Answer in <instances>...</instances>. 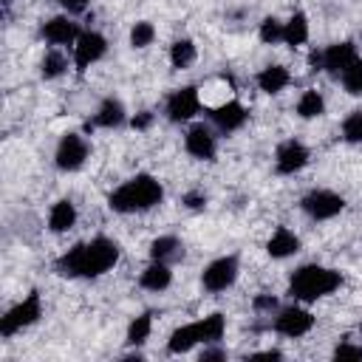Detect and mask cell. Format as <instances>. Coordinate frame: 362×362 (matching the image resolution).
I'll list each match as a JSON object with an SVG mask.
<instances>
[{
    "mask_svg": "<svg viewBox=\"0 0 362 362\" xmlns=\"http://www.w3.org/2000/svg\"><path fill=\"white\" fill-rule=\"evenodd\" d=\"M79 34H82V28H79L68 14L51 17V20H45V23H42V28H40V37H42L48 45H54V48L74 45V42L79 40Z\"/></svg>",
    "mask_w": 362,
    "mask_h": 362,
    "instance_id": "14",
    "label": "cell"
},
{
    "mask_svg": "<svg viewBox=\"0 0 362 362\" xmlns=\"http://www.w3.org/2000/svg\"><path fill=\"white\" fill-rule=\"evenodd\" d=\"M300 209L311 221H331L345 209V198L334 189H311L300 198Z\"/></svg>",
    "mask_w": 362,
    "mask_h": 362,
    "instance_id": "7",
    "label": "cell"
},
{
    "mask_svg": "<svg viewBox=\"0 0 362 362\" xmlns=\"http://www.w3.org/2000/svg\"><path fill=\"white\" fill-rule=\"evenodd\" d=\"M65 71H68V57L62 54V48L45 51V57L40 59V76L42 79H59Z\"/></svg>",
    "mask_w": 362,
    "mask_h": 362,
    "instance_id": "27",
    "label": "cell"
},
{
    "mask_svg": "<svg viewBox=\"0 0 362 362\" xmlns=\"http://www.w3.org/2000/svg\"><path fill=\"white\" fill-rule=\"evenodd\" d=\"M170 283H173V266L161 263V260H150L139 274V286L147 291H156V294L170 288Z\"/></svg>",
    "mask_w": 362,
    "mask_h": 362,
    "instance_id": "20",
    "label": "cell"
},
{
    "mask_svg": "<svg viewBox=\"0 0 362 362\" xmlns=\"http://www.w3.org/2000/svg\"><path fill=\"white\" fill-rule=\"evenodd\" d=\"M164 201V187L156 175L150 173H136L124 184H119L107 195V206L119 215H133V212H150Z\"/></svg>",
    "mask_w": 362,
    "mask_h": 362,
    "instance_id": "2",
    "label": "cell"
},
{
    "mask_svg": "<svg viewBox=\"0 0 362 362\" xmlns=\"http://www.w3.org/2000/svg\"><path fill=\"white\" fill-rule=\"evenodd\" d=\"M331 356L334 359H362V345H354V342L342 339V342H337V348H334Z\"/></svg>",
    "mask_w": 362,
    "mask_h": 362,
    "instance_id": "34",
    "label": "cell"
},
{
    "mask_svg": "<svg viewBox=\"0 0 362 362\" xmlns=\"http://www.w3.org/2000/svg\"><path fill=\"white\" fill-rule=\"evenodd\" d=\"M359 337H362V322H359Z\"/></svg>",
    "mask_w": 362,
    "mask_h": 362,
    "instance_id": "42",
    "label": "cell"
},
{
    "mask_svg": "<svg viewBox=\"0 0 362 362\" xmlns=\"http://www.w3.org/2000/svg\"><path fill=\"white\" fill-rule=\"evenodd\" d=\"M195 57H198V48H195V42H192L189 37H178V40L170 45V65H173L175 71L189 68V65L195 62Z\"/></svg>",
    "mask_w": 362,
    "mask_h": 362,
    "instance_id": "25",
    "label": "cell"
},
{
    "mask_svg": "<svg viewBox=\"0 0 362 362\" xmlns=\"http://www.w3.org/2000/svg\"><path fill=\"white\" fill-rule=\"evenodd\" d=\"M42 317V297L37 288H31L20 303H14L3 317H0V337L8 339L14 334H20L23 328H31L34 322H40Z\"/></svg>",
    "mask_w": 362,
    "mask_h": 362,
    "instance_id": "4",
    "label": "cell"
},
{
    "mask_svg": "<svg viewBox=\"0 0 362 362\" xmlns=\"http://www.w3.org/2000/svg\"><path fill=\"white\" fill-rule=\"evenodd\" d=\"M201 328H204V345L206 342H221L226 334V317L221 311H212L206 317H201Z\"/></svg>",
    "mask_w": 362,
    "mask_h": 362,
    "instance_id": "28",
    "label": "cell"
},
{
    "mask_svg": "<svg viewBox=\"0 0 362 362\" xmlns=\"http://www.w3.org/2000/svg\"><path fill=\"white\" fill-rule=\"evenodd\" d=\"M204 342V328H201V320H195V322H184V325H178L173 334H170V339H167V354H173V356H178V354H189L195 345H201Z\"/></svg>",
    "mask_w": 362,
    "mask_h": 362,
    "instance_id": "17",
    "label": "cell"
},
{
    "mask_svg": "<svg viewBox=\"0 0 362 362\" xmlns=\"http://www.w3.org/2000/svg\"><path fill=\"white\" fill-rule=\"evenodd\" d=\"M54 3H59L68 14H82V11L88 8V3H90V0H54Z\"/></svg>",
    "mask_w": 362,
    "mask_h": 362,
    "instance_id": "38",
    "label": "cell"
},
{
    "mask_svg": "<svg viewBox=\"0 0 362 362\" xmlns=\"http://www.w3.org/2000/svg\"><path fill=\"white\" fill-rule=\"evenodd\" d=\"M209 359H226V351L218 348V342H206L201 351V362H209Z\"/></svg>",
    "mask_w": 362,
    "mask_h": 362,
    "instance_id": "36",
    "label": "cell"
},
{
    "mask_svg": "<svg viewBox=\"0 0 362 362\" xmlns=\"http://www.w3.org/2000/svg\"><path fill=\"white\" fill-rule=\"evenodd\" d=\"M342 139L348 144H362V110H351L342 119Z\"/></svg>",
    "mask_w": 362,
    "mask_h": 362,
    "instance_id": "31",
    "label": "cell"
},
{
    "mask_svg": "<svg viewBox=\"0 0 362 362\" xmlns=\"http://www.w3.org/2000/svg\"><path fill=\"white\" fill-rule=\"evenodd\" d=\"M356 57L359 54H356V45L354 42H348V40L345 42H331V45L322 48V71L339 76Z\"/></svg>",
    "mask_w": 362,
    "mask_h": 362,
    "instance_id": "16",
    "label": "cell"
},
{
    "mask_svg": "<svg viewBox=\"0 0 362 362\" xmlns=\"http://www.w3.org/2000/svg\"><path fill=\"white\" fill-rule=\"evenodd\" d=\"M76 218H79L76 204H74L71 198H59V201L51 206V212H48V229H51L54 235H65V232H71V229L76 226Z\"/></svg>",
    "mask_w": 362,
    "mask_h": 362,
    "instance_id": "19",
    "label": "cell"
},
{
    "mask_svg": "<svg viewBox=\"0 0 362 362\" xmlns=\"http://www.w3.org/2000/svg\"><path fill=\"white\" fill-rule=\"evenodd\" d=\"M150 334H153V311H141L139 317L130 320L127 334H124V342L130 348H139V345H144L150 339Z\"/></svg>",
    "mask_w": 362,
    "mask_h": 362,
    "instance_id": "24",
    "label": "cell"
},
{
    "mask_svg": "<svg viewBox=\"0 0 362 362\" xmlns=\"http://www.w3.org/2000/svg\"><path fill=\"white\" fill-rule=\"evenodd\" d=\"M249 359H283V354L274 351V348H269V351H255V354H249Z\"/></svg>",
    "mask_w": 362,
    "mask_h": 362,
    "instance_id": "39",
    "label": "cell"
},
{
    "mask_svg": "<svg viewBox=\"0 0 362 362\" xmlns=\"http://www.w3.org/2000/svg\"><path fill=\"white\" fill-rule=\"evenodd\" d=\"M339 82H342L345 93H351V96H362V57H356V59L339 74Z\"/></svg>",
    "mask_w": 362,
    "mask_h": 362,
    "instance_id": "29",
    "label": "cell"
},
{
    "mask_svg": "<svg viewBox=\"0 0 362 362\" xmlns=\"http://www.w3.org/2000/svg\"><path fill=\"white\" fill-rule=\"evenodd\" d=\"M153 40H156V25L153 23H147V20L133 23V28H130V45L133 48H147V45H153Z\"/></svg>",
    "mask_w": 362,
    "mask_h": 362,
    "instance_id": "30",
    "label": "cell"
},
{
    "mask_svg": "<svg viewBox=\"0 0 362 362\" xmlns=\"http://www.w3.org/2000/svg\"><path fill=\"white\" fill-rule=\"evenodd\" d=\"M294 110H297V116H300V119H320V116L325 113V99H322V93H320V90L308 88V90H303V93H300V99H297Z\"/></svg>",
    "mask_w": 362,
    "mask_h": 362,
    "instance_id": "26",
    "label": "cell"
},
{
    "mask_svg": "<svg viewBox=\"0 0 362 362\" xmlns=\"http://www.w3.org/2000/svg\"><path fill=\"white\" fill-rule=\"evenodd\" d=\"M238 274H240V260H238V255H223V257H215V260L201 272V286H204L206 291L218 294V291L232 288L235 280H238Z\"/></svg>",
    "mask_w": 362,
    "mask_h": 362,
    "instance_id": "6",
    "label": "cell"
},
{
    "mask_svg": "<svg viewBox=\"0 0 362 362\" xmlns=\"http://www.w3.org/2000/svg\"><path fill=\"white\" fill-rule=\"evenodd\" d=\"M272 328L280 334V337H288V339H297V337H305L311 328H314V314L300 305L297 300L291 305H283L274 311V320H272Z\"/></svg>",
    "mask_w": 362,
    "mask_h": 362,
    "instance_id": "5",
    "label": "cell"
},
{
    "mask_svg": "<svg viewBox=\"0 0 362 362\" xmlns=\"http://www.w3.org/2000/svg\"><path fill=\"white\" fill-rule=\"evenodd\" d=\"M252 308H255V311H260V314L274 317V311L280 308V303H277V297H274V294H257V297L252 300Z\"/></svg>",
    "mask_w": 362,
    "mask_h": 362,
    "instance_id": "33",
    "label": "cell"
},
{
    "mask_svg": "<svg viewBox=\"0 0 362 362\" xmlns=\"http://www.w3.org/2000/svg\"><path fill=\"white\" fill-rule=\"evenodd\" d=\"M107 54V40L99 31H82L74 42V68L76 74H85L90 65H96Z\"/></svg>",
    "mask_w": 362,
    "mask_h": 362,
    "instance_id": "10",
    "label": "cell"
},
{
    "mask_svg": "<svg viewBox=\"0 0 362 362\" xmlns=\"http://www.w3.org/2000/svg\"><path fill=\"white\" fill-rule=\"evenodd\" d=\"M3 6H6V8H8V6H11V0H3Z\"/></svg>",
    "mask_w": 362,
    "mask_h": 362,
    "instance_id": "41",
    "label": "cell"
},
{
    "mask_svg": "<svg viewBox=\"0 0 362 362\" xmlns=\"http://www.w3.org/2000/svg\"><path fill=\"white\" fill-rule=\"evenodd\" d=\"M246 119H249V110H246L238 99H226V102L209 107V122H212L215 130L223 133V136L240 130V127L246 124Z\"/></svg>",
    "mask_w": 362,
    "mask_h": 362,
    "instance_id": "13",
    "label": "cell"
},
{
    "mask_svg": "<svg viewBox=\"0 0 362 362\" xmlns=\"http://www.w3.org/2000/svg\"><path fill=\"white\" fill-rule=\"evenodd\" d=\"M308 161H311V150H308L303 141H297V139H286V141H280L277 150H274V170H277L280 175H294V173H300Z\"/></svg>",
    "mask_w": 362,
    "mask_h": 362,
    "instance_id": "12",
    "label": "cell"
},
{
    "mask_svg": "<svg viewBox=\"0 0 362 362\" xmlns=\"http://www.w3.org/2000/svg\"><path fill=\"white\" fill-rule=\"evenodd\" d=\"M184 150L192 158H198V161H212L215 153H218V136H215V130L209 124H204V122L189 124L187 133H184Z\"/></svg>",
    "mask_w": 362,
    "mask_h": 362,
    "instance_id": "11",
    "label": "cell"
},
{
    "mask_svg": "<svg viewBox=\"0 0 362 362\" xmlns=\"http://www.w3.org/2000/svg\"><path fill=\"white\" fill-rule=\"evenodd\" d=\"M297 252H300V238L288 226H277L272 232V238L266 240V255L274 257V260H286V257H291Z\"/></svg>",
    "mask_w": 362,
    "mask_h": 362,
    "instance_id": "18",
    "label": "cell"
},
{
    "mask_svg": "<svg viewBox=\"0 0 362 362\" xmlns=\"http://www.w3.org/2000/svg\"><path fill=\"white\" fill-rule=\"evenodd\" d=\"M255 82H257V88H260L263 93L277 96V93H283V90L288 88L291 74H288V68H286V65H266V68H260V71H257Z\"/></svg>",
    "mask_w": 362,
    "mask_h": 362,
    "instance_id": "21",
    "label": "cell"
},
{
    "mask_svg": "<svg viewBox=\"0 0 362 362\" xmlns=\"http://www.w3.org/2000/svg\"><path fill=\"white\" fill-rule=\"evenodd\" d=\"M184 257V243L175 235H161L150 243V260H161V263H178Z\"/></svg>",
    "mask_w": 362,
    "mask_h": 362,
    "instance_id": "22",
    "label": "cell"
},
{
    "mask_svg": "<svg viewBox=\"0 0 362 362\" xmlns=\"http://www.w3.org/2000/svg\"><path fill=\"white\" fill-rule=\"evenodd\" d=\"M181 204H184L187 209L198 212V209H204V206H206V192H204V189H189V192H184Z\"/></svg>",
    "mask_w": 362,
    "mask_h": 362,
    "instance_id": "35",
    "label": "cell"
},
{
    "mask_svg": "<svg viewBox=\"0 0 362 362\" xmlns=\"http://www.w3.org/2000/svg\"><path fill=\"white\" fill-rule=\"evenodd\" d=\"M342 286V274L322 263H305L288 277V294L297 303H317Z\"/></svg>",
    "mask_w": 362,
    "mask_h": 362,
    "instance_id": "3",
    "label": "cell"
},
{
    "mask_svg": "<svg viewBox=\"0 0 362 362\" xmlns=\"http://www.w3.org/2000/svg\"><path fill=\"white\" fill-rule=\"evenodd\" d=\"M88 153H90V147H88V141H85L82 133H65L59 139L57 150H54V164L62 173H76V170L85 167Z\"/></svg>",
    "mask_w": 362,
    "mask_h": 362,
    "instance_id": "8",
    "label": "cell"
},
{
    "mask_svg": "<svg viewBox=\"0 0 362 362\" xmlns=\"http://www.w3.org/2000/svg\"><path fill=\"white\" fill-rule=\"evenodd\" d=\"M119 255H122V249H119V243L113 238L96 235V238L74 243L68 252H62L57 257L54 269H57L59 277L93 280V277H102L105 272H110L119 263Z\"/></svg>",
    "mask_w": 362,
    "mask_h": 362,
    "instance_id": "1",
    "label": "cell"
},
{
    "mask_svg": "<svg viewBox=\"0 0 362 362\" xmlns=\"http://www.w3.org/2000/svg\"><path fill=\"white\" fill-rule=\"evenodd\" d=\"M257 37H260V42H266V45L283 42V23H280L277 17H263V23H260V28H257Z\"/></svg>",
    "mask_w": 362,
    "mask_h": 362,
    "instance_id": "32",
    "label": "cell"
},
{
    "mask_svg": "<svg viewBox=\"0 0 362 362\" xmlns=\"http://www.w3.org/2000/svg\"><path fill=\"white\" fill-rule=\"evenodd\" d=\"M201 102H204V99H201V90H198L195 85H184V88H175V90L167 96L164 113H167L170 122L181 124V122H189V119L198 116Z\"/></svg>",
    "mask_w": 362,
    "mask_h": 362,
    "instance_id": "9",
    "label": "cell"
},
{
    "mask_svg": "<svg viewBox=\"0 0 362 362\" xmlns=\"http://www.w3.org/2000/svg\"><path fill=\"white\" fill-rule=\"evenodd\" d=\"M308 34H311V28H308L305 11H294V14L283 23V42H286L288 48L305 45V42H308Z\"/></svg>",
    "mask_w": 362,
    "mask_h": 362,
    "instance_id": "23",
    "label": "cell"
},
{
    "mask_svg": "<svg viewBox=\"0 0 362 362\" xmlns=\"http://www.w3.org/2000/svg\"><path fill=\"white\" fill-rule=\"evenodd\" d=\"M124 122H127V110H124L122 99L107 96V99H102V105L96 107L93 119H88V122H85V130H93V127L113 130V127H122Z\"/></svg>",
    "mask_w": 362,
    "mask_h": 362,
    "instance_id": "15",
    "label": "cell"
},
{
    "mask_svg": "<svg viewBox=\"0 0 362 362\" xmlns=\"http://www.w3.org/2000/svg\"><path fill=\"white\" fill-rule=\"evenodd\" d=\"M308 65H311V71H322V48H320V51L314 48V51L308 54Z\"/></svg>",
    "mask_w": 362,
    "mask_h": 362,
    "instance_id": "40",
    "label": "cell"
},
{
    "mask_svg": "<svg viewBox=\"0 0 362 362\" xmlns=\"http://www.w3.org/2000/svg\"><path fill=\"white\" fill-rule=\"evenodd\" d=\"M150 124H153V113H150V110H139V113L130 119V127H133V130H147Z\"/></svg>",
    "mask_w": 362,
    "mask_h": 362,
    "instance_id": "37",
    "label": "cell"
}]
</instances>
